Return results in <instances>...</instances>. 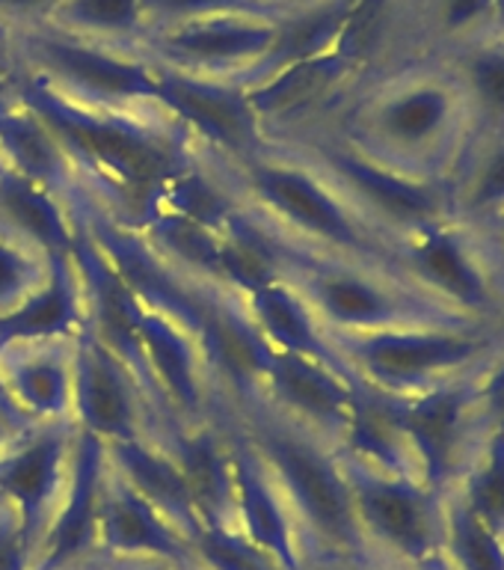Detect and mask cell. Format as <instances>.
I'll return each mask as SVG.
<instances>
[{"instance_id":"obj_33","label":"cell","mask_w":504,"mask_h":570,"mask_svg":"<svg viewBox=\"0 0 504 570\" xmlns=\"http://www.w3.org/2000/svg\"><path fill=\"white\" fill-rule=\"evenodd\" d=\"M448 101L439 89H413L401 98L389 101L381 114V128L392 140L418 142L427 134H434L445 119Z\"/></svg>"},{"instance_id":"obj_18","label":"cell","mask_w":504,"mask_h":570,"mask_svg":"<svg viewBox=\"0 0 504 570\" xmlns=\"http://www.w3.org/2000/svg\"><path fill=\"white\" fill-rule=\"evenodd\" d=\"M350 62L342 53L329 51L312 60H300L267 75L256 87L247 89L249 107L256 110L267 140H279L291 125L318 110L333 98L338 83L345 80Z\"/></svg>"},{"instance_id":"obj_30","label":"cell","mask_w":504,"mask_h":570,"mask_svg":"<svg viewBox=\"0 0 504 570\" xmlns=\"http://www.w3.org/2000/svg\"><path fill=\"white\" fill-rule=\"evenodd\" d=\"M315 0H146L149 33L160 27L190 21V18L238 16L261 18V21H283L297 9L309 7Z\"/></svg>"},{"instance_id":"obj_14","label":"cell","mask_w":504,"mask_h":570,"mask_svg":"<svg viewBox=\"0 0 504 570\" xmlns=\"http://www.w3.org/2000/svg\"><path fill=\"white\" fill-rule=\"evenodd\" d=\"M345 475L350 493H354L356 517L363 525L365 541L372 534L404 559H425L431 552V541H434V529H431V517H427L425 502L416 490L409 488L407 481L386 479L363 463L345 466Z\"/></svg>"},{"instance_id":"obj_46","label":"cell","mask_w":504,"mask_h":570,"mask_svg":"<svg viewBox=\"0 0 504 570\" xmlns=\"http://www.w3.org/2000/svg\"><path fill=\"white\" fill-rule=\"evenodd\" d=\"M18 434H21V431H16V428L9 425L7 419L0 416V454L7 452V449H9V443H12V440H16Z\"/></svg>"},{"instance_id":"obj_6","label":"cell","mask_w":504,"mask_h":570,"mask_svg":"<svg viewBox=\"0 0 504 570\" xmlns=\"http://www.w3.org/2000/svg\"><path fill=\"white\" fill-rule=\"evenodd\" d=\"M155 69V105L164 107L199 146L229 160L253 158L267 146L265 128L249 107L247 89L220 78L158 66Z\"/></svg>"},{"instance_id":"obj_15","label":"cell","mask_w":504,"mask_h":570,"mask_svg":"<svg viewBox=\"0 0 504 570\" xmlns=\"http://www.w3.org/2000/svg\"><path fill=\"white\" fill-rule=\"evenodd\" d=\"M164 452L185 475L202 525H235V481H231L229 449L220 425L208 419L202 425L169 422L155 434Z\"/></svg>"},{"instance_id":"obj_11","label":"cell","mask_w":504,"mask_h":570,"mask_svg":"<svg viewBox=\"0 0 504 570\" xmlns=\"http://www.w3.org/2000/svg\"><path fill=\"white\" fill-rule=\"evenodd\" d=\"M75 410L80 431L105 443L151 440V416L137 383L87 324L75 336Z\"/></svg>"},{"instance_id":"obj_23","label":"cell","mask_w":504,"mask_h":570,"mask_svg":"<svg viewBox=\"0 0 504 570\" xmlns=\"http://www.w3.org/2000/svg\"><path fill=\"white\" fill-rule=\"evenodd\" d=\"M356 363L381 383H409L472 354L470 342L431 333H374L363 338H342Z\"/></svg>"},{"instance_id":"obj_37","label":"cell","mask_w":504,"mask_h":570,"mask_svg":"<svg viewBox=\"0 0 504 570\" xmlns=\"http://www.w3.org/2000/svg\"><path fill=\"white\" fill-rule=\"evenodd\" d=\"M33 568V550L27 547L16 508L3 502L0 505V570H30Z\"/></svg>"},{"instance_id":"obj_34","label":"cell","mask_w":504,"mask_h":570,"mask_svg":"<svg viewBox=\"0 0 504 570\" xmlns=\"http://www.w3.org/2000/svg\"><path fill=\"white\" fill-rule=\"evenodd\" d=\"M448 543L461 570H504V550L496 529H490L470 505L452 511Z\"/></svg>"},{"instance_id":"obj_44","label":"cell","mask_w":504,"mask_h":570,"mask_svg":"<svg viewBox=\"0 0 504 570\" xmlns=\"http://www.w3.org/2000/svg\"><path fill=\"white\" fill-rule=\"evenodd\" d=\"M107 570H172L169 564H160V561H110Z\"/></svg>"},{"instance_id":"obj_48","label":"cell","mask_w":504,"mask_h":570,"mask_svg":"<svg viewBox=\"0 0 504 570\" xmlns=\"http://www.w3.org/2000/svg\"><path fill=\"white\" fill-rule=\"evenodd\" d=\"M3 502H7V499H3V497H0V505H3Z\"/></svg>"},{"instance_id":"obj_12","label":"cell","mask_w":504,"mask_h":570,"mask_svg":"<svg viewBox=\"0 0 504 570\" xmlns=\"http://www.w3.org/2000/svg\"><path fill=\"white\" fill-rule=\"evenodd\" d=\"M98 556L107 561H160L172 570L194 568V550L185 534L151 502H146L110 463L98 523Z\"/></svg>"},{"instance_id":"obj_41","label":"cell","mask_w":504,"mask_h":570,"mask_svg":"<svg viewBox=\"0 0 504 570\" xmlns=\"http://www.w3.org/2000/svg\"><path fill=\"white\" fill-rule=\"evenodd\" d=\"M0 416L7 419L9 425L16 428V431H27V428H30V425H36L33 419L27 416L24 410H21L16 404V399L9 395L7 383H3V374H0Z\"/></svg>"},{"instance_id":"obj_47","label":"cell","mask_w":504,"mask_h":570,"mask_svg":"<svg viewBox=\"0 0 504 570\" xmlns=\"http://www.w3.org/2000/svg\"><path fill=\"white\" fill-rule=\"evenodd\" d=\"M107 568H110V561L96 559V561H89V564H83V568H75V570H107Z\"/></svg>"},{"instance_id":"obj_49","label":"cell","mask_w":504,"mask_h":570,"mask_svg":"<svg viewBox=\"0 0 504 570\" xmlns=\"http://www.w3.org/2000/svg\"><path fill=\"white\" fill-rule=\"evenodd\" d=\"M190 570H199V568H190Z\"/></svg>"},{"instance_id":"obj_38","label":"cell","mask_w":504,"mask_h":570,"mask_svg":"<svg viewBox=\"0 0 504 570\" xmlns=\"http://www.w3.org/2000/svg\"><path fill=\"white\" fill-rule=\"evenodd\" d=\"M60 3L62 0H0V27L18 30V27L42 24Z\"/></svg>"},{"instance_id":"obj_20","label":"cell","mask_w":504,"mask_h":570,"mask_svg":"<svg viewBox=\"0 0 504 570\" xmlns=\"http://www.w3.org/2000/svg\"><path fill=\"white\" fill-rule=\"evenodd\" d=\"M87 321L83 285L71 256L48 258V276L16 309L0 315V351L33 342L75 338Z\"/></svg>"},{"instance_id":"obj_35","label":"cell","mask_w":504,"mask_h":570,"mask_svg":"<svg viewBox=\"0 0 504 570\" xmlns=\"http://www.w3.org/2000/svg\"><path fill=\"white\" fill-rule=\"evenodd\" d=\"M45 276L48 258L0 235V315L30 297L45 283Z\"/></svg>"},{"instance_id":"obj_3","label":"cell","mask_w":504,"mask_h":570,"mask_svg":"<svg viewBox=\"0 0 504 570\" xmlns=\"http://www.w3.org/2000/svg\"><path fill=\"white\" fill-rule=\"evenodd\" d=\"M21 69L60 96L89 107L140 110L155 105V69L140 53L62 33L48 24L9 30Z\"/></svg>"},{"instance_id":"obj_21","label":"cell","mask_w":504,"mask_h":570,"mask_svg":"<svg viewBox=\"0 0 504 570\" xmlns=\"http://www.w3.org/2000/svg\"><path fill=\"white\" fill-rule=\"evenodd\" d=\"M0 235L45 258L71 256L75 220L57 196L0 164Z\"/></svg>"},{"instance_id":"obj_39","label":"cell","mask_w":504,"mask_h":570,"mask_svg":"<svg viewBox=\"0 0 504 570\" xmlns=\"http://www.w3.org/2000/svg\"><path fill=\"white\" fill-rule=\"evenodd\" d=\"M475 87L490 107L504 110V57L493 53L475 62Z\"/></svg>"},{"instance_id":"obj_2","label":"cell","mask_w":504,"mask_h":570,"mask_svg":"<svg viewBox=\"0 0 504 570\" xmlns=\"http://www.w3.org/2000/svg\"><path fill=\"white\" fill-rule=\"evenodd\" d=\"M229 404L267 463L276 488L283 490L300 532L303 559H363L365 532L356 517L354 493L345 470L324 449V440L285 419L265 399Z\"/></svg>"},{"instance_id":"obj_1","label":"cell","mask_w":504,"mask_h":570,"mask_svg":"<svg viewBox=\"0 0 504 570\" xmlns=\"http://www.w3.org/2000/svg\"><path fill=\"white\" fill-rule=\"evenodd\" d=\"M9 96L51 128L89 199L134 229L158 214L164 187L194 160L196 140L158 105L140 110L80 105L21 66Z\"/></svg>"},{"instance_id":"obj_10","label":"cell","mask_w":504,"mask_h":570,"mask_svg":"<svg viewBox=\"0 0 504 570\" xmlns=\"http://www.w3.org/2000/svg\"><path fill=\"white\" fill-rule=\"evenodd\" d=\"M107 463L110 461H107L105 440L78 428L60 505L53 511L30 570H75L101 559L98 523H101Z\"/></svg>"},{"instance_id":"obj_13","label":"cell","mask_w":504,"mask_h":570,"mask_svg":"<svg viewBox=\"0 0 504 570\" xmlns=\"http://www.w3.org/2000/svg\"><path fill=\"white\" fill-rule=\"evenodd\" d=\"M265 401L285 419L324 440L345 436L354 407V381L309 356L274 351L265 374Z\"/></svg>"},{"instance_id":"obj_42","label":"cell","mask_w":504,"mask_h":570,"mask_svg":"<svg viewBox=\"0 0 504 570\" xmlns=\"http://www.w3.org/2000/svg\"><path fill=\"white\" fill-rule=\"evenodd\" d=\"M484 7H487V0H452V7H448V21H452V24L470 21V18L478 16Z\"/></svg>"},{"instance_id":"obj_45","label":"cell","mask_w":504,"mask_h":570,"mask_svg":"<svg viewBox=\"0 0 504 570\" xmlns=\"http://www.w3.org/2000/svg\"><path fill=\"white\" fill-rule=\"evenodd\" d=\"M490 401H493V410L504 419V372H498L493 386H490Z\"/></svg>"},{"instance_id":"obj_36","label":"cell","mask_w":504,"mask_h":570,"mask_svg":"<svg viewBox=\"0 0 504 570\" xmlns=\"http://www.w3.org/2000/svg\"><path fill=\"white\" fill-rule=\"evenodd\" d=\"M470 508L490 525L498 529L504 523V440L493 445L490 463L472 481Z\"/></svg>"},{"instance_id":"obj_43","label":"cell","mask_w":504,"mask_h":570,"mask_svg":"<svg viewBox=\"0 0 504 570\" xmlns=\"http://www.w3.org/2000/svg\"><path fill=\"white\" fill-rule=\"evenodd\" d=\"M303 570H363L359 561L347 559H303Z\"/></svg>"},{"instance_id":"obj_22","label":"cell","mask_w":504,"mask_h":570,"mask_svg":"<svg viewBox=\"0 0 504 570\" xmlns=\"http://www.w3.org/2000/svg\"><path fill=\"white\" fill-rule=\"evenodd\" d=\"M110 466L140 493L146 502L158 508L187 543L202 529L199 511L194 505L185 475L158 443L151 440H125V443H105Z\"/></svg>"},{"instance_id":"obj_17","label":"cell","mask_w":504,"mask_h":570,"mask_svg":"<svg viewBox=\"0 0 504 570\" xmlns=\"http://www.w3.org/2000/svg\"><path fill=\"white\" fill-rule=\"evenodd\" d=\"M0 374L33 422L75 419V338L7 347L0 351Z\"/></svg>"},{"instance_id":"obj_5","label":"cell","mask_w":504,"mask_h":570,"mask_svg":"<svg viewBox=\"0 0 504 570\" xmlns=\"http://www.w3.org/2000/svg\"><path fill=\"white\" fill-rule=\"evenodd\" d=\"M71 220L96 240V247L122 276V283L134 297L160 315H167L190 333H199L202 306H199V283H190L151 247L149 238L134 226H125L107 212H101L87 194L75 196L69 203Z\"/></svg>"},{"instance_id":"obj_9","label":"cell","mask_w":504,"mask_h":570,"mask_svg":"<svg viewBox=\"0 0 504 570\" xmlns=\"http://www.w3.org/2000/svg\"><path fill=\"white\" fill-rule=\"evenodd\" d=\"M202 324L196 342L214 390L235 404L265 399V374L274 347L253 318L247 301L226 285L199 283Z\"/></svg>"},{"instance_id":"obj_4","label":"cell","mask_w":504,"mask_h":570,"mask_svg":"<svg viewBox=\"0 0 504 570\" xmlns=\"http://www.w3.org/2000/svg\"><path fill=\"white\" fill-rule=\"evenodd\" d=\"M71 262L78 267L80 285H83V303H87V324L110 351H113L128 374L137 383L146 410L151 416V440L160 428L178 422L176 410L169 404L167 392L160 390L158 377L151 372L149 351L142 342V306L116 267L96 247V240L75 223V244H71Z\"/></svg>"},{"instance_id":"obj_40","label":"cell","mask_w":504,"mask_h":570,"mask_svg":"<svg viewBox=\"0 0 504 570\" xmlns=\"http://www.w3.org/2000/svg\"><path fill=\"white\" fill-rule=\"evenodd\" d=\"M504 196V151L493 158V164L484 173V181H481L478 199L481 203H490V199H498Z\"/></svg>"},{"instance_id":"obj_29","label":"cell","mask_w":504,"mask_h":570,"mask_svg":"<svg viewBox=\"0 0 504 570\" xmlns=\"http://www.w3.org/2000/svg\"><path fill=\"white\" fill-rule=\"evenodd\" d=\"M392 416L398 422L401 434H407L425 461L431 479H439L452 458L454 434H457V416H461V401L443 392V395H427L413 404L392 407Z\"/></svg>"},{"instance_id":"obj_25","label":"cell","mask_w":504,"mask_h":570,"mask_svg":"<svg viewBox=\"0 0 504 570\" xmlns=\"http://www.w3.org/2000/svg\"><path fill=\"white\" fill-rule=\"evenodd\" d=\"M244 301H247L253 318H256V324L261 327L274 351L309 356V360L327 363L342 374H347L345 365L338 363V351L320 333L318 315L312 312V306L303 301L294 285L283 279V283L258 288L256 294H249Z\"/></svg>"},{"instance_id":"obj_8","label":"cell","mask_w":504,"mask_h":570,"mask_svg":"<svg viewBox=\"0 0 504 570\" xmlns=\"http://www.w3.org/2000/svg\"><path fill=\"white\" fill-rule=\"evenodd\" d=\"M276 21L238 16L190 18L146 36L140 53L169 69L240 83V78L267 53Z\"/></svg>"},{"instance_id":"obj_16","label":"cell","mask_w":504,"mask_h":570,"mask_svg":"<svg viewBox=\"0 0 504 570\" xmlns=\"http://www.w3.org/2000/svg\"><path fill=\"white\" fill-rule=\"evenodd\" d=\"M142 342L149 351L151 372L167 392L176 416L187 425H202L211 419L214 386L205 368L202 347L190 330L155 309L142 312Z\"/></svg>"},{"instance_id":"obj_50","label":"cell","mask_w":504,"mask_h":570,"mask_svg":"<svg viewBox=\"0 0 504 570\" xmlns=\"http://www.w3.org/2000/svg\"><path fill=\"white\" fill-rule=\"evenodd\" d=\"M0 164H3V160H0Z\"/></svg>"},{"instance_id":"obj_24","label":"cell","mask_w":504,"mask_h":570,"mask_svg":"<svg viewBox=\"0 0 504 570\" xmlns=\"http://www.w3.org/2000/svg\"><path fill=\"white\" fill-rule=\"evenodd\" d=\"M297 155L306 158L303 151H297ZM306 160L312 167L327 169L329 176H336L342 185L356 190L365 203L386 214V217H392V220L416 223L436 208V199L431 196V190L395 176L389 169L377 167L372 160L359 158L354 151L324 146V142H315V146L309 142V158Z\"/></svg>"},{"instance_id":"obj_26","label":"cell","mask_w":504,"mask_h":570,"mask_svg":"<svg viewBox=\"0 0 504 570\" xmlns=\"http://www.w3.org/2000/svg\"><path fill=\"white\" fill-rule=\"evenodd\" d=\"M160 208L181 214L214 235H223L231 217L244 208V203H240L238 190L229 185V178L223 176V169L214 164L211 155L196 142L194 160L164 187Z\"/></svg>"},{"instance_id":"obj_27","label":"cell","mask_w":504,"mask_h":570,"mask_svg":"<svg viewBox=\"0 0 504 570\" xmlns=\"http://www.w3.org/2000/svg\"><path fill=\"white\" fill-rule=\"evenodd\" d=\"M42 24L131 53H140L149 36L146 0H62Z\"/></svg>"},{"instance_id":"obj_19","label":"cell","mask_w":504,"mask_h":570,"mask_svg":"<svg viewBox=\"0 0 504 570\" xmlns=\"http://www.w3.org/2000/svg\"><path fill=\"white\" fill-rule=\"evenodd\" d=\"M0 160L12 173L57 196L66 208L75 196L87 194L78 169L51 128L9 92L0 96Z\"/></svg>"},{"instance_id":"obj_32","label":"cell","mask_w":504,"mask_h":570,"mask_svg":"<svg viewBox=\"0 0 504 570\" xmlns=\"http://www.w3.org/2000/svg\"><path fill=\"white\" fill-rule=\"evenodd\" d=\"M416 265L443 292L454 294V297H461L466 303L484 301V285H481L478 274L472 271V265L463 258V253L452 238L431 235V238L422 240L416 249Z\"/></svg>"},{"instance_id":"obj_31","label":"cell","mask_w":504,"mask_h":570,"mask_svg":"<svg viewBox=\"0 0 504 570\" xmlns=\"http://www.w3.org/2000/svg\"><path fill=\"white\" fill-rule=\"evenodd\" d=\"M194 568L199 570H283L235 525H202L190 541Z\"/></svg>"},{"instance_id":"obj_28","label":"cell","mask_w":504,"mask_h":570,"mask_svg":"<svg viewBox=\"0 0 504 570\" xmlns=\"http://www.w3.org/2000/svg\"><path fill=\"white\" fill-rule=\"evenodd\" d=\"M140 232L185 279L223 285L220 235H214L199 223L187 220L181 214L164 212V208H158V214H151L149 220L142 223Z\"/></svg>"},{"instance_id":"obj_7","label":"cell","mask_w":504,"mask_h":570,"mask_svg":"<svg viewBox=\"0 0 504 570\" xmlns=\"http://www.w3.org/2000/svg\"><path fill=\"white\" fill-rule=\"evenodd\" d=\"M75 440H78L75 419L36 422L0 454V497L16 508L33 559L53 511L60 505Z\"/></svg>"}]
</instances>
